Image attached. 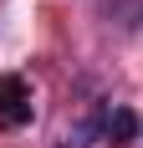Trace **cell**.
Wrapping results in <instances>:
<instances>
[{"instance_id": "7a4b0ae2", "label": "cell", "mask_w": 143, "mask_h": 148, "mask_svg": "<svg viewBox=\"0 0 143 148\" xmlns=\"http://www.w3.org/2000/svg\"><path fill=\"white\" fill-rule=\"evenodd\" d=\"M102 133L113 138V143H133L138 123H133V112H128V107H107V112H102Z\"/></svg>"}, {"instance_id": "6da1fadb", "label": "cell", "mask_w": 143, "mask_h": 148, "mask_svg": "<svg viewBox=\"0 0 143 148\" xmlns=\"http://www.w3.org/2000/svg\"><path fill=\"white\" fill-rule=\"evenodd\" d=\"M31 123V87L26 77H0V128Z\"/></svg>"}]
</instances>
